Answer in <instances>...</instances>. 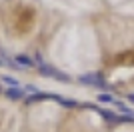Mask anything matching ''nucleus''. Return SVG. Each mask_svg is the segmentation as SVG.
<instances>
[{
  "instance_id": "nucleus-3",
  "label": "nucleus",
  "mask_w": 134,
  "mask_h": 132,
  "mask_svg": "<svg viewBox=\"0 0 134 132\" xmlns=\"http://www.w3.org/2000/svg\"><path fill=\"white\" fill-rule=\"evenodd\" d=\"M6 98H10V100H22L24 98V90H20V88H8V90H6Z\"/></svg>"
},
{
  "instance_id": "nucleus-7",
  "label": "nucleus",
  "mask_w": 134,
  "mask_h": 132,
  "mask_svg": "<svg viewBox=\"0 0 134 132\" xmlns=\"http://www.w3.org/2000/svg\"><path fill=\"white\" fill-rule=\"evenodd\" d=\"M98 102H104V104H112L114 102V96L110 92H100L98 94Z\"/></svg>"
},
{
  "instance_id": "nucleus-9",
  "label": "nucleus",
  "mask_w": 134,
  "mask_h": 132,
  "mask_svg": "<svg viewBox=\"0 0 134 132\" xmlns=\"http://www.w3.org/2000/svg\"><path fill=\"white\" fill-rule=\"evenodd\" d=\"M54 78H56V80H62V82H70V76H68L66 72H60V70H56Z\"/></svg>"
},
{
  "instance_id": "nucleus-6",
  "label": "nucleus",
  "mask_w": 134,
  "mask_h": 132,
  "mask_svg": "<svg viewBox=\"0 0 134 132\" xmlns=\"http://www.w3.org/2000/svg\"><path fill=\"white\" fill-rule=\"evenodd\" d=\"M56 102H60V104L66 106V108H74V106H78V102H76V100H68V98H64V96H60V94H58Z\"/></svg>"
},
{
  "instance_id": "nucleus-2",
  "label": "nucleus",
  "mask_w": 134,
  "mask_h": 132,
  "mask_svg": "<svg viewBox=\"0 0 134 132\" xmlns=\"http://www.w3.org/2000/svg\"><path fill=\"white\" fill-rule=\"evenodd\" d=\"M14 62H16L20 68H30V66H34V60L26 54H18L16 58H14Z\"/></svg>"
},
{
  "instance_id": "nucleus-10",
  "label": "nucleus",
  "mask_w": 134,
  "mask_h": 132,
  "mask_svg": "<svg viewBox=\"0 0 134 132\" xmlns=\"http://www.w3.org/2000/svg\"><path fill=\"white\" fill-rule=\"evenodd\" d=\"M128 102H132V104H134V92L128 94Z\"/></svg>"
},
{
  "instance_id": "nucleus-5",
  "label": "nucleus",
  "mask_w": 134,
  "mask_h": 132,
  "mask_svg": "<svg viewBox=\"0 0 134 132\" xmlns=\"http://www.w3.org/2000/svg\"><path fill=\"white\" fill-rule=\"evenodd\" d=\"M38 72L42 74V76H52V78H54L56 68H52L50 64H44V66H38Z\"/></svg>"
},
{
  "instance_id": "nucleus-1",
  "label": "nucleus",
  "mask_w": 134,
  "mask_h": 132,
  "mask_svg": "<svg viewBox=\"0 0 134 132\" xmlns=\"http://www.w3.org/2000/svg\"><path fill=\"white\" fill-rule=\"evenodd\" d=\"M78 82L86 84V86H96V88H106V80H104V76L102 74H98V72H88V74H82V76L78 78Z\"/></svg>"
},
{
  "instance_id": "nucleus-4",
  "label": "nucleus",
  "mask_w": 134,
  "mask_h": 132,
  "mask_svg": "<svg viewBox=\"0 0 134 132\" xmlns=\"http://www.w3.org/2000/svg\"><path fill=\"white\" fill-rule=\"evenodd\" d=\"M98 114H100L104 120H108V122H118L120 120V116H116L112 110H98Z\"/></svg>"
},
{
  "instance_id": "nucleus-8",
  "label": "nucleus",
  "mask_w": 134,
  "mask_h": 132,
  "mask_svg": "<svg viewBox=\"0 0 134 132\" xmlns=\"http://www.w3.org/2000/svg\"><path fill=\"white\" fill-rule=\"evenodd\" d=\"M0 80L6 82L10 88H18V80H16V78H12V76H0Z\"/></svg>"
}]
</instances>
